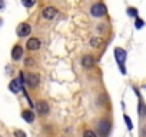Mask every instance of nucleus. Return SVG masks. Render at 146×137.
<instances>
[{"label":"nucleus","mask_w":146,"mask_h":137,"mask_svg":"<svg viewBox=\"0 0 146 137\" xmlns=\"http://www.w3.org/2000/svg\"><path fill=\"white\" fill-rule=\"evenodd\" d=\"M27 82H29V84L32 86V87H36L37 84H39V76L37 74H29L27 76Z\"/></svg>","instance_id":"nucleus-11"},{"label":"nucleus","mask_w":146,"mask_h":137,"mask_svg":"<svg viewBox=\"0 0 146 137\" xmlns=\"http://www.w3.org/2000/svg\"><path fill=\"white\" fill-rule=\"evenodd\" d=\"M15 136H16V137H26L25 131H22V130H16V131H15Z\"/></svg>","instance_id":"nucleus-18"},{"label":"nucleus","mask_w":146,"mask_h":137,"mask_svg":"<svg viewBox=\"0 0 146 137\" xmlns=\"http://www.w3.org/2000/svg\"><path fill=\"white\" fill-rule=\"evenodd\" d=\"M23 5H25L26 7H30V6H33V5H35V2H23Z\"/></svg>","instance_id":"nucleus-20"},{"label":"nucleus","mask_w":146,"mask_h":137,"mask_svg":"<svg viewBox=\"0 0 146 137\" xmlns=\"http://www.w3.org/2000/svg\"><path fill=\"white\" fill-rule=\"evenodd\" d=\"M27 34H30V26H29L27 23H22V24L17 27V36L25 37V36H27Z\"/></svg>","instance_id":"nucleus-3"},{"label":"nucleus","mask_w":146,"mask_h":137,"mask_svg":"<svg viewBox=\"0 0 146 137\" xmlns=\"http://www.w3.org/2000/svg\"><path fill=\"white\" fill-rule=\"evenodd\" d=\"M37 111H39L40 114H47V113H49V106H47V103H46V101H39V103H37Z\"/></svg>","instance_id":"nucleus-10"},{"label":"nucleus","mask_w":146,"mask_h":137,"mask_svg":"<svg viewBox=\"0 0 146 137\" xmlns=\"http://www.w3.org/2000/svg\"><path fill=\"white\" fill-rule=\"evenodd\" d=\"M83 137H98V136H96L95 131H92V130H86V131L83 133Z\"/></svg>","instance_id":"nucleus-14"},{"label":"nucleus","mask_w":146,"mask_h":137,"mask_svg":"<svg viewBox=\"0 0 146 137\" xmlns=\"http://www.w3.org/2000/svg\"><path fill=\"white\" fill-rule=\"evenodd\" d=\"M142 136H143V137H146V126H145V127H143V130H142Z\"/></svg>","instance_id":"nucleus-21"},{"label":"nucleus","mask_w":146,"mask_h":137,"mask_svg":"<svg viewBox=\"0 0 146 137\" xmlns=\"http://www.w3.org/2000/svg\"><path fill=\"white\" fill-rule=\"evenodd\" d=\"M90 13H92L95 17H102V16H105V14H106V7H105L102 3H96V5H93V6H92Z\"/></svg>","instance_id":"nucleus-2"},{"label":"nucleus","mask_w":146,"mask_h":137,"mask_svg":"<svg viewBox=\"0 0 146 137\" xmlns=\"http://www.w3.org/2000/svg\"><path fill=\"white\" fill-rule=\"evenodd\" d=\"M125 121H126V124H127V128L129 130H132L133 128V124H132V120L127 117V116H125Z\"/></svg>","instance_id":"nucleus-17"},{"label":"nucleus","mask_w":146,"mask_h":137,"mask_svg":"<svg viewBox=\"0 0 146 137\" xmlns=\"http://www.w3.org/2000/svg\"><path fill=\"white\" fill-rule=\"evenodd\" d=\"M115 57H116V61L119 63V66H120V70H122V73L125 74L126 73V70H125V67H123V63H125V60H126V51L123 50V49H115Z\"/></svg>","instance_id":"nucleus-1"},{"label":"nucleus","mask_w":146,"mask_h":137,"mask_svg":"<svg viewBox=\"0 0 146 137\" xmlns=\"http://www.w3.org/2000/svg\"><path fill=\"white\" fill-rule=\"evenodd\" d=\"M56 14H57V10H56L54 7H46V9L43 10V17L47 19V20H52Z\"/></svg>","instance_id":"nucleus-5"},{"label":"nucleus","mask_w":146,"mask_h":137,"mask_svg":"<svg viewBox=\"0 0 146 137\" xmlns=\"http://www.w3.org/2000/svg\"><path fill=\"white\" fill-rule=\"evenodd\" d=\"M9 87H10V90H12L13 93H19V92L22 90V83H20V80H13V82L9 84Z\"/></svg>","instance_id":"nucleus-9"},{"label":"nucleus","mask_w":146,"mask_h":137,"mask_svg":"<svg viewBox=\"0 0 146 137\" xmlns=\"http://www.w3.org/2000/svg\"><path fill=\"white\" fill-rule=\"evenodd\" d=\"M136 29H140V27H143V20H140V19H136Z\"/></svg>","instance_id":"nucleus-19"},{"label":"nucleus","mask_w":146,"mask_h":137,"mask_svg":"<svg viewBox=\"0 0 146 137\" xmlns=\"http://www.w3.org/2000/svg\"><path fill=\"white\" fill-rule=\"evenodd\" d=\"M22 56H23V49H22V46H15L13 50H12V57H13L15 60H20Z\"/></svg>","instance_id":"nucleus-7"},{"label":"nucleus","mask_w":146,"mask_h":137,"mask_svg":"<svg viewBox=\"0 0 146 137\" xmlns=\"http://www.w3.org/2000/svg\"><path fill=\"white\" fill-rule=\"evenodd\" d=\"M82 64H83V67H85V68H90V67H93L95 60H93V57H92V56H85V57L82 59Z\"/></svg>","instance_id":"nucleus-8"},{"label":"nucleus","mask_w":146,"mask_h":137,"mask_svg":"<svg viewBox=\"0 0 146 137\" xmlns=\"http://www.w3.org/2000/svg\"><path fill=\"white\" fill-rule=\"evenodd\" d=\"M139 113H140V116H146V107L142 101L139 103Z\"/></svg>","instance_id":"nucleus-13"},{"label":"nucleus","mask_w":146,"mask_h":137,"mask_svg":"<svg viewBox=\"0 0 146 137\" xmlns=\"http://www.w3.org/2000/svg\"><path fill=\"white\" fill-rule=\"evenodd\" d=\"M102 43V40L100 39H92L90 40V44L93 46V47H99V44Z\"/></svg>","instance_id":"nucleus-15"},{"label":"nucleus","mask_w":146,"mask_h":137,"mask_svg":"<svg viewBox=\"0 0 146 137\" xmlns=\"http://www.w3.org/2000/svg\"><path fill=\"white\" fill-rule=\"evenodd\" d=\"M127 14H129V16L136 17V16H137V10H136V9H133V7H130V9H127Z\"/></svg>","instance_id":"nucleus-16"},{"label":"nucleus","mask_w":146,"mask_h":137,"mask_svg":"<svg viewBox=\"0 0 146 137\" xmlns=\"http://www.w3.org/2000/svg\"><path fill=\"white\" fill-rule=\"evenodd\" d=\"M22 117H23L26 121H29V123H32V121L35 120V114H33L30 110H25V111L22 113Z\"/></svg>","instance_id":"nucleus-12"},{"label":"nucleus","mask_w":146,"mask_h":137,"mask_svg":"<svg viewBox=\"0 0 146 137\" xmlns=\"http://www.w3.org/2000/svg\"><path fill=\"white\" fill-rule=\"evenodd\" d=\"M3 6H5V3H3V2H0V9H2Z\"/></svg>","instance_id":"nucleus-22"},{"label":"nucleus","mask_w":146,"mask_h":137,"mask_svg":"<svg viewBox=\"0 0 146 137\" xmlns=\"http://www.w3.org/2000/svg\"><path fill=\"white\" fill-rule=\"evenodd\" d=\"M39 47H40V40L39 39H36V37L29 39V41H27V49L29 50H37Z\"/></svg>","instance_id":"nucleus-6"},{"label":"nucleus","mask_w":146,"mask_h":137,"mask_svg":"<svg viewBox=\"0 0 146 137\" xmlns=\"http://www.w3.org/2000/svg\"><path fill=\"white\" fill-rule=\"evenodd\" d=\"M109 130H110V123L108 120H102L99 123V131H100V134L105 137V136H108Z\"/></svg>","instance_id":"nucleus-4"}]
</instances>
